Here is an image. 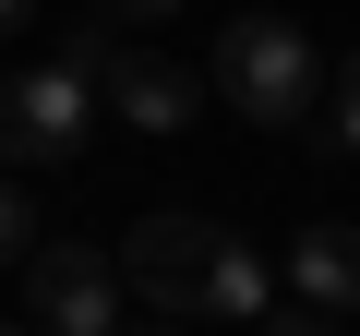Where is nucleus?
<instances>
[{"label":"nucleus","mask_w":360,"mask_h":336,"mask_svg":"<svg viewBox=\"0 0 360 336\" xmlns=\"http://www.w3.org/2000/svg\"><path fill=\"white\" fill-rule=\"evenodd\" d=\"M25 13H37V0H0V37H13V25H25Z\"/></svg>","instance_id":"14"},{"label":"nucleus","mask_w":360,"mask_h":336,"mask_svg":"<svg viewBox=\"0 0 360 336\" xmlns=\"http://www.w3.org/2000/svg\"><path fill=\"white\" fill-rule=\"evenodd\" d=\"M336 144L360 156V49H348V72H336Z\"/></svg>","instance_id":"11"},{"label":"nucleus","mask_w":360,"mask_h":336,"mask_svg":"<svg viewBox=\"0 0 360 336\" xmlns=\"http://www.w3.org/2000/svg\"><path fill=\"white\" fill-rule=\"evenodd\" d=\"M120 60H132V49H120V37H108V13H84V25H72V37H60V72H84V84H108V72H120Z\"/></svg>","instance_id":"8"},{"label":"nucleus","mask_w":360,"mask_h":336,"mask_svg":"<svg viewBox=\"0 0 360 336\" xmlns=\"http://www.w3.org/2000/svg\"><path fill=\"white\" fill-rule=\"evenodd\" d=\"M37 252V205H25V181H0V264H25Z\"/></svg>","instance_id":"9"},{"label":"nucleus","mask_w":360,"mask_h":336,"mask_svg":"<svg viewBox=\"0 0 360 336\" xmlns=\"http://www.w3.org/2000/svg\"><path fill=\"white\" fill-rule=\"evenodd\" d=\"M217 96H229L240 120L288 132V120L312 108V37H300L288 13H240V25L217 37Z\"/></svg>","instance_id":"1"},{"label":"nucleus","mask_w":360,"mask_h":336,"mask_svg":"<svg viewBox=\"0 0 360 336\" xmlns=\"http://www.w3.org/2000/svg\"><path fill=\"white\" fill-rule=\"evenodd\" d=\"M120 336H180V312H144V324H120Z\"/></svg>","instance_id":"13"},{"label":"nucleus","mask_w":360,"mask_h":336,"mask_svg":"<svg viewBox=\"0 0 360 336\" xmlns=\"http://www.w3.org/2000/svg\"><path fill=\"white\" fill-rule=\"evenodd\" d=\"M84 13H108V25H144V13H180V0H84Z\"/></svg>","instance_id":"12"},{"label":"nucleus","mask_w":360,"mask_h":336,"mask_svg":"<svg viewBox=\"0 0 360 336\" xmlns=\"http://www.w3.org/2000/svg\"><path fill=\"white\" fill-rule=\"evenodd\" d=\"M0 336H25V324H0Z\"/></svg>","instance_id":"15"},{"label":"nucleus","mask_w":360,"mask_h":336,"mask_svg":"<svg viewBox=\"0 0 360 336\" xmlns=\"http://www.w3.org/2000/svg\"><path fill=\"white\" fill-rule=\"evenodd\" d=\"M84 132H96V84L84 72H13L0 84V156H25V168H49V156H84Z\"/></svg>","instance_id":"4"},{"label":"nucleus","mask_w":360,"mask_h":336,"mask_svg":"<svg viewBox=\"0 0 360 336\" xmlns=\"http://www.w3.org/2000/svg\"><path fill=\"white\" fill-rule=\"evenodd\" d=\"M108 96H120V120H132V132H180V120L205 108V84H193V72H180V60H144V49L108 72Z\"/></svg>","instance_id":"6"},{"label":"nucleus","mask_w":360,"mask_h":336,"mask_svg":"<svg viewBox=\"0 0 360 336\" xmlns=\"http://www.w3.org/2000/svg\"><path fill=\"white\" fill-rule=\"evenodd\" d=\"M217 217H193V205H144L132 228H120V288L132 300H156V312H193V288H205V264H217Z\"/></svg>","instance_id":"2"},{"label":"nucleus","mask_w":360,"mask_h":336,"mask_svg":"<svg viewBox=\"0 0 360 336\" xmlns=\"http://www.w3.org/2000/svg\"><path fill=\"white\" fill-rule=\"evenodd\" d=\"M25 300H37L49 336H120V252L37 240V252H25Z\"/></svg>","instance_id":"3"},{"label":"nucleus","mask_w":360,"mask_h":336,"mask_svg":"<svg viewBox=\"0 0 360 336\" xmlns=\"http://www.w3.org/2000/svg\"><path fill=\"white\" fill-rule=\"evenodd\" d=\"M288 300H324L336 324L360 312V228H348V217H312V228L288 240Z\"/></svg>","instance_id":"5"},{"label":"nucleus","mask_w":360,"mask_h":336,"mask_svg":"<svg viewBox=\"0 0 360 336\" xmlns=\"http://www.w3.org/2000/svg\"><path fill=\"white\" fill-rule=\"evenodd\" d=\"M193 312H217V324H264V312H276V276H264V252H252V240H217V264H205Z\"/></svg>","instance_id":"7"},{"label":"nucleus","mask_w":360,"mask_h":336,"mask_svg":"<svg viewBox=\"0 0 360 336\" xmlns=\"http://www.w3.org/2000/svg\"><path fill=\"white\" fill-rule=\"evenodd\" d=\"M264 336H336V312H324V300H288V288H276V312H264Z\"/></svg>","instance_id":"10"}]
</instances>
